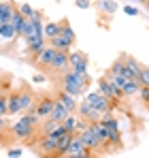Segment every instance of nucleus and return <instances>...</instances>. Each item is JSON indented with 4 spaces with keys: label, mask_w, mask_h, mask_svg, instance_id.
Segmentation results:
<instances>
[{
    "label": "nucleus",
    "mask_w": 149,
    "mask_h": 158,
    "mask_svg": "<svg viewBox=\"0 0 149 158\" xmlns=\"http://www.w3.org/2000/svg\"><path fill=\"white\" fill-rule=\"evenodd\" d=\"M36 150H38L45 158L55 156V154H58V139L51 137V135H41V143H38Z\"/></svg>",
    "instance_id": "8"
},
{
    "label": "nucleus",
    "mask_w": 149,
    "mask_h": 158,
    "mask_svg": "<svg viewBox=\"0 0 149 158\" xmlns=\"http://www.w3.org/2000/svg\"><path fill=\"white\" fill-rule=\"evenodd\" d=\"M68 115H70V113L66 111V107L60 105V103L55 101V107H53V111H51V115H49L51 120H53V122H60V124H62V122H64V120H66Z\"/></svg>",
    "instance_id": "21"
},
{
    "label": "nucleus",
    "mask_w": 149,
    "mask_h": 158,
    "mask_svg": "<svg viewBox=\"0 0 149 158\" xmlns=\"http://www.w3.org/2000/svg\"><path fill=\"white\" fill-rule=\"evenodd\" d=\"M83 150H85V145H83L81 139L74 135V139L70 141V145H68V150H66V154H68V156H77V154H81Z\"/></svg>",
    "instance_id": "26"
},
{
    "label": "nucleus",
    "mask_w": 149,
    "mask_h": 158,
    "mask_svg": "<svg viewBox=\"0 0 149 158\" xmlns=\"http://www.w3.org/2000/svg\"><path fill=\"white\" fill-rule=\"evenodd\" d=\"M36 131H38V126L30 120L28 113H24L15 124H11V135L17 137V139H22V141H32L34 135H36Z\"/></svg>",
    "instance_id": "2"
},
{
    "label": "nucleus",
    "mask_w": 149,
    "mask_h": 158,
    "mask_svg": "<svg viewBox=\"0 0 149 158\" xmlns=\"http://www.w3.org/2000/svg\"><path fill=\"white\" fill-rule=\"evenodd\" d=\"M24 24H26V17L19 13V11H15V13H13V19H11V26H13V30H15L17 36H22V32H24Z\"/></svg>",
    "instance_id": "24"
},
{
    "label": "nucleus",
    "mask_w": 149,
    "mask_h": 158,
    "mask_svg": "<svg viewBox=\"0 0 149 158\" xmlns=\"http://www.w3.org/2000/svg\"><path fill=\"white\" fill-rule=\"evenodd\" d=\"M53 56H55V49L47 45V47L38 53V56H34V64H36V66H41V69H49V66H51V60H53Z\"/></svg>",
    "instance_id": "13"
},
{
    "label": "nucleus",
    "mask_w": 149,
    "mask_h": 158,
    "mask_svg": "<svg viewBox=\"0 0 149 158\" xmlns=\"http://www.w3.org/2000/svg\"><path fill=\"white\" fill-rule=\"evenodd\" d=\"M6 128V115H0V131Z\"/></svg>",
    "instance_id": "41"
},
{
    "label": "nucleus",
    "mask_w": 149,
    "mask_h": 158,
    "mask_svg": "<svg viewBox=\"0 0 149 158\" xmlns=\"http://www.w3.org/2000/svg\"><path fill=\"white\" fill-rule=\"evenodd\" d=\"M139 83H141V85H147V88H149V66H143L141 77H139Z\"/></svg>",
    "instance_id": "33"
},
{
    "label": "nucleus",
    "mask_w": 149,
    "mask_h": 158,
    "mask_svg": "<svg viewBox=\"0 0 149 158\" xmlns=\"http://www.w3.org/2000/svg\"><path fill=\"white\" fill-rule=\"evenodd\" d=\"M90 128H92V131L96 132L98 141L102 143V145H104V143H107V137H109V131L104 128V124H102V122L98 120V122H92V124H90Z\"/></svg>",
    "instance_id": "22"
},
{
    "label": "nucleus",
    "mask_w": 149,
    "mask_h": 158,
    "mask_svg": "<svg viewBox=\"0 0 149 158\" xmlns=\"http://www.w3.org/2000/svg\"><path fill=\"white\" fill-rule=\"evenodd\" d=\"M53 107H55V96H51V94H45L41 101H36L34 113H36L41 120H47V118L51 115V111H53Z\"/></svg>",
    "instance_id": "7"
},
{
    "label": "nucleus",
    "mask_w": 149,
    "mask_h": 158,
    "mask_svg": "<svg viewBox=\"0 0 149 158\" xmlns=\"http://www.w3.org/2000/svg\"><path fill=\"white\" fill-rule=\"evenodd\" d=\"M68 66L74 73H81V75H87V66H90V60L83 52H68Z\"/></svg>",
    "instance_id": "5"
},
{
    "label": "nucleus",
    "mask_w": 149,
    "mask_h": 158,
    "mask_svg": "<svg viewBox=\"0 0 149 158\" xmlns=\"http://www.w3.org/2000/svg\"><path fill=\"white\" fill-rule=\"evenodd\" d=\"M74 139V135H64L60 141H58V154L55 156H60V154H66V150H68V145H70V141Z\"/></svg>",
    "instance_id": "29"
},
{
    "label": "nucleus",
    "mask_w": 149,
    "mask_h": 158,
    "mask_svg": "<svg viewBox=\"0 0 149 158\" xmlns=\"http://www.w3.org/2000/svg\"><path fill=\"white\" fill-rule=\"evenodd\" d=\"M74 4H77L79 9H90V4H92V2H90V0H77Z\"/></svg>",
    "instance_id": "39"
},
{
    "label": "nucleus",
    "mask_w": 149,
    "mask_h": 158,
    "mask_svg": "<svg viewBox=\"0 0 149 158\" xmlns=\"http://www.w3.org/2000/svg\"><path fill=\"white\" fill-rule=\"evenodd\" d=\"M85 101H87V105L92 107L94 111H98L100 115L113 111V101H109V98L102 96L100 92H87V94H85Z\"/></svg>",
    "instance_id": "3"
},
{
    "label": "nucleus",
    "mask_w": 149,
    "mask_h": 158,
    "mask_svg": "<svg viewBox=\"0 0 149 158\" xmlns=\"http://www.w3.org/2000/svg\"><path fill=\"white\" fill-rule=\"evenodd\" d=\"M55 101H58L60 105L66 107V111H68V113H74V111H77V107H79L77 98H74V96H70V94H66V92H62V90H58Z\"/></svg>",
    "instance_id": "15"
},
{
    "label": "nucleus",
    "mask_w": 149,
    "mask_h": 158,
    "mask_svg": "<svg viewBox=\"0 0 149 158\" xmlns=\"http://www.w3.org/2000/svg\"><path fill=\"white\" fill-rule=\"evenodd\" d=\"M43 32H45V39H47V41L60 36V34H62V22H60V24H58V22H47L45 28H43Z\"/></svg>",
    "instance_id": "19"
},
{
    "label": "nucleus",
    "mask_w": 149,
    "mask_h": 158,
    "mask_svg": "<svg viewBox=\"0 0 149 158\" xmlns=\"http://www.w3.org/2000/svg\"><path fill=\"white\" fill-rule=\"evenodd\" d=\"M22 98H19V92H11L6 94V115H17L22 113Z\"/></svg>",
    "instance_id": "12"
},
{
    "label": "nucleus",
    "mask_w": 149,
    "mask_h": 158,
    "mask_svg": "<svg viewBox=\"0 0 149 158\" xmlns=\"http://www.w3.org/2000/svg\"><path fill=\"white\" fill-rule=\"evenodd\" d=\"M109 77H128L130 79V73H128V66H126L124 56L117 58V60L109 66Z\"/></svg>",
    "instance_id": "14"
},
{
    "label": "nucleus",
    "mask_w": 149,
    "mask_h": 158,
    "mask_svg": "<svg viewBox=\"0 0 149 158\" xmlns=\"http://www.w3.org/2000/svg\"><path fill=\"white\" fill-rule=\"evenodd\" d=\"M77 137L81 139V143L85 145V150H92V152H96V150H100V148H102V143L98 141V137H96V132L92 131L90 126H87L85 131L77 132Z\"/></svg>",
    "instance_id": "9"
},
{
    "label": "nucleus",
    "mask_w": 149,
    "mask_h": 158,
    "mask_svg": "<svg viewBox=\"0 0 149 158\" xmlns=\"http://www.w3.org/2000/svg\"><path fill=\"white\" fill-rule=\"evenodd\" d=\"M77 124H79V118H77V113H70L64 122H62V126L66 128V132H70V135H77Z\"/></svg>",
    "instance_id": "25"
},
{
    "label": "nucleus",
    "mask_w": 149,
    "mask_h": 158,
    "mask_svg": "<svg viewBox=\"0 0 149 158\" xmlns=\"http://www.w3.org/2000/svg\"><path fill=\"white\" fill-rule=\"evenodd\" d=\"M51 71H58V73H66L70 66H68V52H55L53 60H51Z\"/></svg>",
    "instance_id": "11"
},
{
    "label": "nucleus",
    "mask_w": 149,
    "mask_h": 158,
    "mask_svg": "<svg viewBox=\"0 0 149 158\" xmlns=\"http://www.w3.org/2000/svg\"><path fill=\"white\" fill-rule=\"evenodd\" d=\"M51 158H73V156H68V154H60V156H51Z\"/></svg>",
    "instance_id": "42"
},
{
    "label": "nucleus",
    "mask_w": 149,
    "mask_h": 158,
    "mask_svg": "<svg viewBox=\"0 0 149 158\" xmlns=\"http://www.w3.org/2000/svg\"><path fill=\"white\" fill-rule=\"evenodd\" d=\"M58 2H60V0H58Z\"/></svg>",
    "instance_id": "45"
},
{
    "label": "nucleus",
    "mask_w": 149,
    "mask_h": 158,
    "mask_svg": "<svg viewBox=\"0 0 149 158\" xmlns=\"http://www.w3.org/2000/svg\"><path fill=\"white\" fill-rule=\"evenodd\" d=\"M96 92H100L102 96H107L109 101H117V98L124 96V94L117 90V85H115L109 77H100L98 79V90H96Z\"/></svg>",
    "instance_id": "6"
},
{
    "label": "nucleus",
    "mask_w": 149,
    "mask_h": 158,
    "mask_svg": "<svg viewBox=\"0 0 149 158\" xmlns=\"http://www.w3.org/2000/svg\"><path fill=\"white\" fill-rule=\"evenodd\" d=\"M26 47H28V52L32 53V56H38V53L47 47V39H32V41L26 43Z\"/></svg>",
    "instance_id": "20"
},
{
    "label": "nucleus",
    "mask_w": 149,
    "mask_h": 158,
    "mask_svg": "<svg viewBox=\"0 0 149 158\" xmlns=\"http://www.w3.org/2000/svg\"><path fill=\"white\" fill-rule=\"evenodd\" d=\"M124 13H126V15H130V17H136V15H139V9H136V6H130V4H126V6H124Z\"/></svg>",
    "instance_id": "36"
},
{
    "label": "nucleus",
    "mask_w": 149,
    "mask_h": 158,
    "mask_svg": "<svg viewBox=\"0 0 149 158\" xmlns=\"http://www.w3.org/2000/svg\"><path fill=\"white\" fill-rule=\"evenodd\" d=\"M109 77V75H107ZM115 85H117V90L124 94V96H134V94H139V90H141V83L139 81H134V79H128V77H109Z\"/></svg>",
    "instance_id": "4"
},
{
    "label": "nucleus",
    "mask_w": 149,
    "mask_h": 158,
    "mask_svg": "<svg viewBox=\"0 0 149 158\" xmlns=\"http://www.w3.org/2000/svg\"><path fill=\"white\" fill-rule=\"evenodd\" d=\"M98 9L102 11V13H109V15H111V13L117 11V2H115V0H100Z\"/></svg>",
    "instance_id": "30"
},
{
    "label": "nucleus",
    "mask_w": 149,
    "mask_h": 158,
    "mask_svg": "<svg viewBox=\"0 0 149 158\" xmlns=\"http://www.w3.org/2000/svg\"><path fill=\"white\" fill-rule=\"evenodd\" d=\"M2 96H6V94H4V88H0V98H2Z\"/></svg>",
    "instance_id": "43"
},
{
    "label": "nucleus",
    "mask_w": 149,
    "mask_h": 158,
    "mask_svg": "<svg viewBox=\"0 0 149 158\" xmlns=\"http://www.w3.org/2000/svg\"><path fill=\"white\" fill-rule=\"evenodd\" d=\"M15 11H17V4H13L11 0L0 2V19H2V24H11Z\"/></svg>",
    "instance_id": "16"
},
{
    "label": "nucleus",
    "mask_w": 149,
    "mask_h": 158,
    "mask_svg": "<svg viewBox=\"0 0 149 158\" xmlns=\"http://www.w3.org/2000/svg\"><path fill=\"white\" fill-rule=\"evenodd\" d=\"M17 11H19V13L24 15L26 19H30V17L34 15V11H36V9H32V6H30L28 2H22V4H17Z\"/></svg>",
    "instance_id": "32"
},
{
    "label": "nucleus",
    "mask_w": 149,
    "mask_h": 158,
    "mask_svg": "<svg viewBox=\"0 0 149 158\" xmlns=\"http://www.w3.org/2000/svg\"><path fill=\"white\" fill-rule=\"evenodd\" d=\"M73 158H94V154H92V150H83L81 154H77V156H73Z\"/></svg>",
    "instance_id": "38"
},
{
    "label": "nucleus",
    "mask_w": 149,
    "mask_h": 158,
    "mask_svg": "<svg viewBox=\"0 0 149 158\" xmlns=\"http://www.w3.org/2000/svg\"><path fill=\"white\" fill-rule=\"evenodd\" d=\"M74 113H77V118H79V120H85V122H90V124H92V122H98L100 118H102L98 111H94L92 107L87 105V101H85V98H83V103H79V107H77V111H74Z\"/></svg>",
    "instance_id": "10"
},
{
    "label": "nucleus",
    "mask_w": 149,
    "mask_h": 158,
    "mask_svg": "<svg viewBox=\"0 0 149 158\" xmlns=\"http://www.w3.org/2000/svg\"><path fill=\"white\" fill-rule=\"evenodd\" d=\"M139 98H141L143 103H149V88H147V85H141V90H139Z\"/></svg>",
    "instance_id": "34"
},
{
    "label": "nucleus",
    "mask_w": 149,
    "mask_h": 158,
    "mask_svg": "<svg viewBox=\"0 0 149 158\" xmlns=\"http://www.w3.org/2000/svg\"><path fill=\"white\" fill-rule=\"evenodd\" d=\"M15 36H17V34H15V30H13L11 24H2V26H0V39H4V41L11 43V41H15Z\"/></svg>",
    "instance_id": "28"
},
{
    "label": "nucleus",
    "mask_w": 149,
    "mask_h": 158,
    "mask_svg": "<svg viewBox=\"0 0 149 158\" xmlns=\"http://www.w3.org/2000/svg\"><path fill=\"white\" fill-rule=\"evenodd\" d=\"M145 6H149V0H147V2H145Z\"/></svg>",
    "instance_id": "44"
},
{
    "label": "nucleus",
    "mask_w": 149,
    "mask_h": 158,
    "mask_svg": "<svg viewBox=\"0 0 149 158\" xmlns=\"http://www.w3.org/2000/svg\"><path fill=\"white\" fill-rule=\"evenodd\" d=\"M124 60H126V66H128V73H130V79L139 81L143 66H141V64L136 62V58H132V56H124Z\"/></svg>",
    "instance_id": "17"
},
{
    "label": "nucleus",
    "mask_w": 149,
    "mask_h": 158,
    "mask_svg": "<svg viewBox=\"0 0 149 158\" xmlns=\"http://www.w3.org/2000/svg\"><path fill=\"white\" fill-rule=\"evenodd\" d=\"M60 81H62V92H66V94L77 98V96H81L85 92V88L90 83V75H81V73H74V71L68 69Z\"/></svg>",
    "instance_id": "1"
},
{
    "label": "nucleus",
    "mask_w": 149,
    "mask_h": 158,
    "mask_svg": "<svg viewBox=\"0 0 149 158\" xmlns=\"http://www.w3.org/2000/svg\"><path fill=\"white\" fill-rule=\"evenodd\" d=\"M0 115H6V96L0 98Z\"/></svg>",
    "instance_id": "37"
},
{
    "label": "nucleus",
    "mask_w": 149,
    "mask_h": 158,
    "mask_svg": "<svg viewBox=\"0 0 149 158\" xmlns=\"http://www.w3.org/2000/svg\"><path fill=\"white\" fill-rule=\"evenodd\" d=\"M32 81H34V83H45V81H47V77H45V75H34V77H32Z\"/></svg>",
    "instance_id": "40"
},
{
    "label": "nucleus",
    "mask_w": 149,
    "mask_h": 158,
    "mask_svg": "<svg viewBox=\"0 0 149 158\" xmlns=\"http://www.w3.org/2000/svg\"><path fill=\"white\" fill-rule=\"evenodd\" d=\"M49 47H53L55 52H70V43L64 39V36H55V39H51L49 41Z\"/></svg>",
    "instance_id": "23"
},
{
    "label": "nucleus",
    "mask_w": 149,
    "mask_h": 158,
    "mask_svg": "<svg viewBox=\"0 0 149 158\" xmlns=\"http://www.w3.org/2000/svg\"><path fill=\"white\" fill-rule=\"evenodd\" d=\"M58 126H60V122H53L51 118H47V120L43 122V126H41V135H51Z\"/></svg>",
    "instance_id": "31"
},
{
    "label": "nucleus",
    "mask_w": 149,
    "mask_h": 158,
    "mask_svg": "<svg viewBox=\"0 0 149 158\" xmlns=\"http://www.w3.org/2000/svg\"><path fill=\"white\" fill-rule=\"evenodd\" d=\"M19 98H22V109H24V113H34L36 101H34V96H32L28 90H19Z\"/></svg>",
    "instance_id": "18"
},
{
    "label": "nucleus",
    "mask_w": 149,
    "mask_h": 158,
    "mask_svg": "<svg viewBox=\"0 0 149 158\" xmlns=\"http://www.w3.org/2000/svg\"><path fill=\"white\" fill-rule=\"evenodd\" d=\"M60 36H64V39L70 43V45H74V39H77V34H74V30L70 28V24H68L66 19L62 22V34H60Z\"/></svg>",
    "instance_id": "27"
},
{
    "label": "nucleus",
    "mask_w": 149,
    "mask_h": 158,
    "mask_svg": "<svg viewBox=\"0 0 149 158\" xmlns=\"http://www.w3.org/2000/svg\"><path fill=\"white\" fill-rule=\"evenodd\" d=\"M22 154H24V150H22V148H11V150L6 152V156H9V158H19Z\"/></svg>",
    "instance_id": "35"
}]
</instances>
